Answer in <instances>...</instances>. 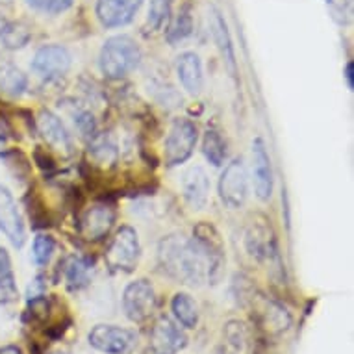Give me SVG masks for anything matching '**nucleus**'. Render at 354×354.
Masks as SVG:
<instances>
[{
	"label": "nucleus",
	"instance_id": "nucleus-5",
	"mask_svg": "<svg viewBox=\"0 0 354 354\" xmlns=\"http://www.w3.org/2000/svg\"><path fill=\"white\" fill-rule=\"evenodd\" d=\"M156 291L147 279H138L122 291V310L128 321L132 323H147L156 312Z\"/></svg>",
	"mask_w": 354,
	"mask_h": 354
},
{
	"label": "nucleus",
	"instance_id": "nucleus-8",
	"mask_svg": "<svg viewBox=\"0 0 354 354\" xmlns=\"http://www.w3.org/2000/svg\"><path fill=\"white\" fill-rule=\"evenodd\" d=\"M243 306H249L252 310V317L258 323V328H261L268 334H282L290 328L291 315L284 306H280L279 302L266 299L254 290L250 291L247 299L243 301Z\"/></svg>",
	"mask_w": 354,
	"mask_h": 354
},
{
	"label": "nucleus",
	"instance_id": "nucleus-23",
	"mask_svg": "<svg viewBox=\"0 0 354 354\" xmlns=\"http://www.w3.org/2000/svg\"><path fill=\"white\" fill-rule=\"evenodd\" d=\"M171 312L184 328H187V330L197 328L201 314H198V304L192 295L176 293L171 301Z\"/></svg>",
	"mask_w": 354,
	"mask_h": 354
},
{
	"label": "nucleus",
	"instance_id": "nucleus-25",
	"mask_svg": "<svg viewBox=\"0 0 354 354\" xmlns=\"http://www.w3.org/2000/svg\"><path fill=\"white\" fill-rule=\"evenodd\" d=\"M32 39V30L21 21H8L0 26V45L8 50H21Z\"/></svg>",
	"mask_w": 354,
	"mask_h": 354
},
{
	"label": "nucleus",
	"instance_id": "nucleus-33",
	"mask_svg": "<svg viewBox=\"0 0 354 354\" xmlns=\"http://www.w3.org/2000/svg\"><path fill=\"white\" fill-rule=\"evenodd\" d=\"M353 69H354L353 62H347V65H345V80H347V86H348V89H351V91H353V87H354Z\"/></svg>",
	"mask_w": 354,
	"mask_h": 354
},
{
	"label": "nucleus",
	"instance_id": "nucleus-13",
	"mask_svg": "<svg viewBox=\"0 0 354 354\" xmlns=\"http://www.w3.org/2000/svg\"><path fill=\"white\" fill-rule=\"evenodd\" d=\"M0 232L4 234L13 247L21 249L26 241L23 215L19 212L17 203L8 187L0 184Z\"/></svg>",
	"mask_w": 354,
	"mask_h": 354
},
{
	"label": "nucleus",
	"instance_id": "nucleus-28",
	"mask_svg": "<svg viewBox=\"0 0 354 354\" xmlns=\"http://www.w3.org/2000/svg\"><path fill=\"white\" fill-rule=\"evenodd\" d=\"M203 152L206 160H208L214 167H221L225 165V160H227V141L223 138L219 130L215 128H208L206 134H204L203 140Z\"/></svg>",
	"mask_w": 354,
	"mask_h": 354
},
{
	"label": "nucleus",
	"instance_id": "nucleus-2",
	"mask_svg": "<svg viewBox=\"0 0 354 354\" xmlns=\"http://www.w3.org/2000/svg\"><path fill=\"white\" fill-rule=\"evenodd\" d=\"M143 53L134 37L113 35L104 41L99 54V69L108 80H121L140 67Z\"/></svg>",
	"mask_w": 354,
	"mask_h": 354
},
{
	"label": "nucleus",
	"instance_id": "nucleus-14",
	"mask_svg": "<svg viewBox=\"0 0 354 354\" xmlns=\"http://www.w3.org/2000/svg\"><path fill=\"white\" fill-rule=\"evenodd\" d=\"M143 0H97L95 13L104 28H121L134 21Z\"/></svg>",
	"mask_w": 354,
	"mask_h": 354
},
{
	"label": "nucleus",
	"instance_id": "nucleus-7",
	"mask_svg": "<svg viewBox=\"0 0 354 354\" xmlns=\"http://www.w3.org/2000/svg\"><path fill=\"white\" fill-rule=\"evenodd\" d=\"M245 247L249 250V254L258 261L266 263H277L280 266L279 247H277V238H274L271 221L263 215H256L250 221L247 232H245Z\"/></svg>",
	"mask_w": 354,
	"mask_h": 354
},
{
	"label": "nucleus",
	"instance_id": "nucleus-20",
	"mask_svg": "<svg viewBox=\"0 0 354 354\" xmlns=\"http://www.w3.org/2000/svg\"><path fill=\"white\" fill-rule=\"evenodd\" d=\"M93 274V261L84 256H71L64 263L65 284L71 291L84 290L91 282Z\"/></svg>",
	"mask_w": 354,
	"mask_h": 354
},
{
	"label": "nucleus",
	"instance_id": "nucleus-22",
	"mask_svg": "<svg viewBox=\"0 0 354 354\" xmlns=\"http://www.w3.org/2000/svg\"><path fill=\"white\" fill-rule=\"evenodd\" d=\"M28 89V78L15 65H0V93L10 99L23 97Z\"/></svg>",
	"mask_w": 354,
	"mask_h": 354
},
{
	"label": "nucleus",
	"instance_id": "nucleus-30",
	"mask_svg": "<svg viewBox=\"0 0 354 354\" xmlns=\"http://www.w3.org/2000/svg\"><path fill=\"white\" fill-rule=\"evenodd\" d=\"M54 250H56V241H54L53 236H48V234L35 236L34 245H32V256H34V261L39 268L47 266L48 261L53 260Z\"/></svg>",
	"mask_w": 354,
	"mask_h": 354
},
{
	"label": "nucleus",
	"instance_id": "nucleus-15",
	"mask_svg": "<svg viewBox=\"0 0 354 354\" xmlns=\"http://www.w3.org/2000/svg\"><path fill=\"white\" fill-rule=\"evenodd\" d=\"M252 182H254V193L260 201H269L273 195V167H271V156L268 147L261 138L252 141Z\"/></svg>",
	"mask_w": 354,
	"mask_h": 354
},
{
	"label": "nucleus",
	"instance_id": "nucleus-11",
	"mask_svg": "<svg viewBox=\"0 0 354 354\" xmlns=\"http://www.w3.org/2000/svg\"><path fill=\"white\" fill-rule=\"evenodd\" d=\"M71 65H73V56L64 45L58 43L43 45L32 59V71L43 80L62 78L69 73Z\"/></svg>",
	"mask_w": 354,
	"mask_h": 354
},
{
	"label": "nucleus",
	"instance_id": "nucleus-18",
	"mask_svg": "<svg viewBox=\"0 0 354 354\" xmlns=\"http://www.w3.org/2000/svg\"><path fill=\"white\" fill-rule=\"evenodd\" d=\"M37 130H39L41 138L56 151L71 152V149H73V140H71L67 128L62 122V119L53 111H41L39 117H37Z\"/></svg>",
	"mask_w": 354,
	"mask_h": 354
},
{
	"label": "nucleus",
	"instance_id": "nucleus-21",
	"mask_svg": "<svg viewBox=\"0 0 354 354\" xmlns=\"http://www.w3.org/2000/svg\"><path fill=\"white\" fill-rule=\"evenodd\" d=\"M193 34V15L189 6H182L178 12L169 17L165 26V39L171 47L180 45Z\"/></svg>",
	"mask_w": 354,
	"mask_h": 354
},
{
	"label": "nucleus",
	"instance_id": "nucleus-31",
	"mask_svg": "<svg viewBox=\"0 0 354 354\" xmlns=\"http://www.w3.org/2000/svg\"><path fill=\"white\" fill-rule=\"evenodd\" d=\"M26 6L32 8L34 12L47 13V15H58L67 12L75 0H24Z\"/></svg>",
	"mask_w": 354,
	"mask_h": 354
},
{
	"label": "nucleus",
	"instance_id": "nucleus-10",
	"mask_svg": "<svg viewBox=\"0 0 354 354\" xmlns=\"http://www.w3.org/2000/svg\"><path fill=\"white\" fill-rule=\"evenodd\" d=\"M115 208L110 203H95L82 212L78 219V234L86 241L104 239L115 225Z\"/></svg>",
	"mask_w": 354,
	"mask_h": 354
},
{
	"label": "nucleus",
	"instance_id": "nucleus-1",
	"mask_svg": "<svg viewBox=\"0 0 354 354\" xmlns=\"http://www.w3.org/2000/svg\"><path fill=\"white\" fill-rule=\"evenodd\" d=\"M158 268L169 279L189 286L217 284L223 277L201 241L184 234H169L158 243Z\"/></svg>",
	"mask_w": 354,
	"mask_h": 354
},
{
	"label": "nucleus",
	"instance_id": "nucleus-27",
	"mask_svg": "<svg viewBox=\"0 0 354 354\" xmlns=\"http://www.w3.org/2000/svg\"><path fill=\"white\" fill-rule=\"evenodd\" d=\"M89 156L95 162V165L100 167H113L119 160V151H117L115 141L110 136H93L89 143Z\"/></svg>",
	"mask_w": 354,
	"mask_h": 354
},
{
	"label": "nucleus",
	"instance_id": "nucleus-35",
	"mask_svg": "<svg viewBox=\"0 0 354 354\" xmlns=\"http://www.w3.org/2000/svg\"><path fill=\"white\" fill-rule=\"evenodd\" d=\"M50 354H71V353H67V351H64V348H58V351H53Z\"/></svg>",
	"mask_w": 354,
	"mask_h": 354
},
{
	"label": "nucleus",
	"instance_id": "nucleus-3",
	"mask_svg": "<svg viewBox=\"0 0 354 354\" xmlns=\"http://www.w3.org/2000/svg\"><path fill=\"white\" fill-rule=\"evenodd\" d=\"M198 141V130L195 122L178 117L171 122L167 138L163 141V163L167 167H178L192 158Z\"/></svg>",
	"mask_w": 354,
	"mask_h": 354
},
{
	"label": "nucleus",
	"instance_id": "nucleus-34",
	"mask_svg": "<svg viewBox=\"0 0 354 354\" xmlns=\"http://www.w3.org/2000/svg\"><path fill=\"white\" fill-rule=\"evenodd\" d=\"M0 354H23V351L17 345H6V347L0 348Z\"/></svg>",
	"mask_w": 354,
	"mask_h": 354
},
{
	"label": "nucleus",
	"instance_id": "nucleus-9",
	"mask_svg": "<svg viewBox=\"0 0 354 354\" xmlns=\"http://www.w3.org/2000/svg\"><path fill=\"white\" fill-rule=\"evenodd\" d=\"M219 198L228 209L243 208L249 198V176L241 158L227 163L219 178Z\"/></svg>",
	"mask_w": 354,
	"mask_h": 354
},
{
	"label": "nucleus",
	"instance_id": "nucleus-6",
	"mask_svg": "<svg viewBox=\"0 0 354 354\" xmlns=\"http://www.w3.org/2000/svg\"><path fill=\"white\" fill-rule=\"evenodd\" d=\"M89 345L104 354H132L140 345V336L132 328L117 325H97L87 336Z\"/></svg>",
	"mask_w": 354,
	"mask_h": 354
},
{
	"label": "nucleus",
	"instance_id": "nucleus-26",
	"mask_svg": "<svg viewBox=\"0 0 354 354\" xmlns=\"http://www.w3.org/2000/svg\"><path fill=\"white\" fill-rule=\"evenodd\" d=\"M212 28H214V37L215 43L219 45L221 54L225 58V64H227L230 75L236 76V54H234L232 39H230V34H228L227 23L217 10H214V21H212Z\"/></svg>",
	"mask_w": 354,
	"mask_h": 354
},
{
	"label": "nucleus",
	"instance_id": "nucleus-24",
	"mask_svg": "<svg viewBox=\"0 0 354 354\" xmlns=\"http://www.w3.org/2000/svg\"><path fill=\"white\" fill-rule=\"evenodd\" d=\"M19 290L15 273H13L12 258L4 247H0V304H12L17 301Z\"/></svg>",
	"mask_w": 354,
	"mask_h": 354
},
{
	"label": "nucleus",
	"instance_id": "nucleus-32",
	"mask_svg": "<svg viewBox=\"0 0 354 354\" xmlns=\"http://www.w3.org/2000/svg\"><path fill=\"white\" fill-rule=\"evenodd\" d=\"M73 119H75L76 128L80 130L82 134L91 136V138H93L95 130H97V122H95V117L91 111L78 110L75 115H73Z\"/></svg>",
	"mask_w": 354,
	"mask_h": 354
},
{
	"label": "nucleus",
	"instance_id": "nucleus-16",
	"mask_svg": "<svg viewBox=\"0 0 354 354\" xmlns=\"http://www.w3.org/2000/svg\"><path fill=\"white\" fill-rule=\"evenodd\" d=\"M182 195L192 209H203L209 198V178L206 171L192 165L182 174Z\"/></svg>",
	"mask_w": 354,
	"mask_h": 354
},
{
	"label": "nucleus",
	"instance_id": "nucleus-19",
	"mask_svg": "<svg viewBox=\"0 0 354 354\" xmlns=\"http://www.w3.org/2000/svg\"><path fill=\"white\" fill-rule=\"evenodd\" d=\"M221 354H250V334L243 321H228L223 328Z\"/></svg>",
	"mask_w": 354,
	"mask_h": 354
},
{
	"label": "nucleus",
	"instance_id": "nucleus-4",
	"mask_svg": "<svg viewBox=\"0 0 354 354\" xmlns=\"http://www.w3.org/2000/svg\"><path fill=\"white\" fill-rule=\"evenodd\" d=\"M141 258L140 236L134 228L121 227L111 238V243L106 250V263L111 271L117 273H132Z\"/></svg>",
	"mask_w": 354,
	"mask_h": 354
},
{
	"label": "nucleus",
	"instance_id": "nucleus-17",
	"mask_svg": "<svg viewBox=\"0 0 354 354\" xmlns=\"http://www.w3.org/2000/svg\"><path fill=\"white\" fill-rule=\"evenodd\" d=\"M176 76L184 91L193 97L203 93L204 89V71L203 62L195 53H184L176 59Z\"/></svg>",
	"mask_w": 354,
	"mask_h": 354
},
{
	"label": "nucleus",
	"instance_id": "nucleus-29",
	"mask_svg": "<svg viewBox=\"0 0 354 354\" xmlns=\"http://www.w3.org/2000/svg\"><path fill=\"white\" fill-rule=\"evenodd\" d=\"M174 0H151L149 15H147L145 30L149 34H156L163 26H167L169 17L173 15Z\"/></svg>",
	"mask_w": 354,
	"mask_h": 354
},
{
	"label": "nucleus",
	"instance_id": "nucleus-36",
	"mask_svg": "<svg viewBox=\"0 0 354 354\" xmlns=\"http://www.w3.org/2000/svg\"><path fill=\"white\" fill-rule=\"evenodd\" d=\"M8 2H12V0H0V4H8Z\"/></svg>",
	"mask_w": 354,
	"mask_h": 354
},
{
	"label": "nucleus",
	"instance_id": "nucleus-12",
	"mask_svg": "<svg viewBox=\"0 0 354 354\" xmlns=\"http://www.w3.org/2000/svg\"><path fill=\"white\" fill-rule=\"evenodd\" d=\"M149 347L152 354H178L187 347L186 332L173 319L163 315L152 325Z\"/></svg>",
	"mask_w": 354,
	"mask_h": 354
}]
</instances>
